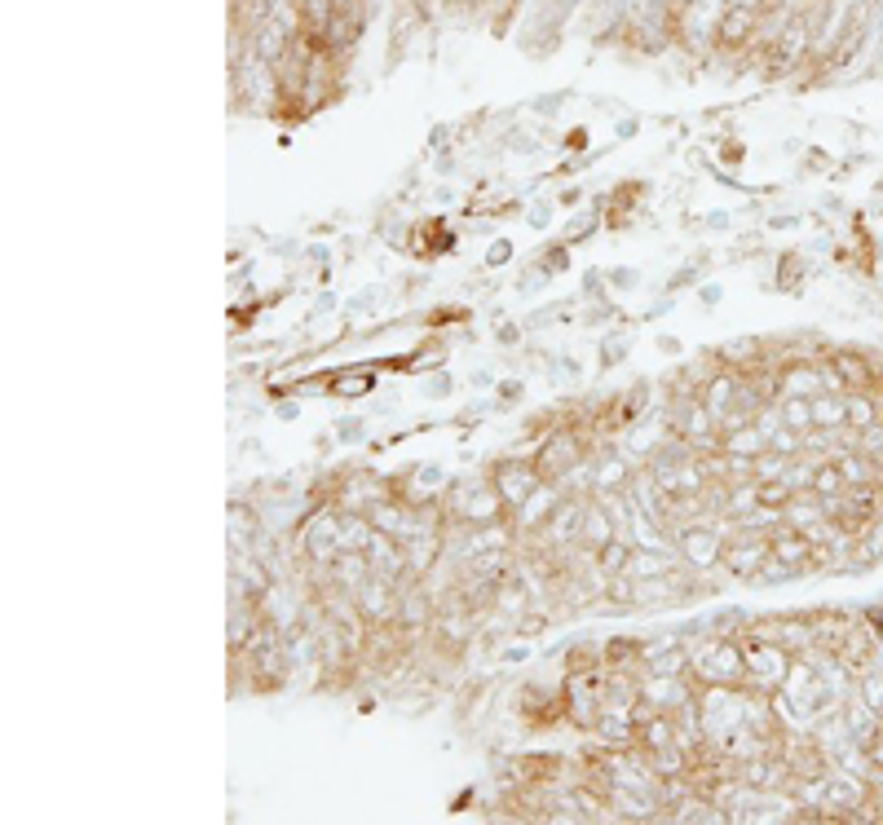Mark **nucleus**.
<instances>
[{"label":"nucleus","mask_w":883,"mask_h":825,"mask_svg":"<svg viewBox=\"0 0 883 825\" xmlns=\"http://www.w3.org/2000/svg\"><path fill=\"white\" fill-rule=\"evenodd\" d=\"M742 671H747V658H742L738 645H725V640H707V645L694 649V675L707 684H738Z\"/></svg>","instance_id":"1"},{"label":"nucleus","mask_w":883,"mask_h":825,"mask_svg":"<svg viewBox=\"0 0 883 825\" xmlns=\"http://www.w3.org/2000/svg\"><path fill=\"white\" fill-rule=\"evenodd\" d=\"M831 375L839 380V389H848V393L875 389V367L866 362V353H831Z\"/></svg>","instance_id":"2"},{"label":"nucleus","mask_w":883,"mask_h":825,"mask_svg":"<svg viewBox=\"0 0 883 825\" xmlns=\"http://www.w3.org/2000/svg\"><path fill=\"white\" fill-rule=\"evenodd\" d=\"M574 459H583L579 437H574V433H557V437H548L544 450H539L535 473H539V477H561L566 468H574Z\"/></svg>","instance_id":"3"},{"label":"nucleus","mask_w":883,"mask_h":825,"mask_svg":"<svg viewBox=\"0 0 883 825\" xmlns=\"http://www.w3.org/2000/svg\"><path fill=\"white\" fill-rule=\"evenodd\" d=\"M764 552H769V539H729L725 548H720V561H725L733 574L747 578L755 565L764 561Z\"/></svg>","instance_id":"4"},{"label":"nucleus","mask_w":883,"mask_h":825,"mask_svg":"<svg viewBox=\"0 0 883 825\" xmlns=\"http://www.w3.org/2000/svg\"><path fill=\"white\" fill-rule=\"evenodd\" d=\"M632 742L650 755V750H663V746H676V724L667 715H654V720H641L632 728Z\"/></svg>","instance_id":"5"},{"label":"nucleus","mask_w":883,"mask_h":825,"mask_svg":"<svg viewBox=\"0 0 883 825\" xmlns=\"http://www.w3.org/2000/svg\"><path fill=\"white\" fill-rule=\"evenodd\" d=\"M769 556L773 561H782V565H804L808 556H813V548H808V539L804 534H795V530H778L769 539Z\"/></svg>","instance_id":"6"},{"label":"nucleus","mask_w":883,"mask_h":825,"mask_svg":"<svg viewBox=\"0 0 883 825\" xmlns=\"http://www.w3.org/2000/svg\"><path fill=\"white\" fill-rule=\"evenodd\" d=\"M755 31V9L751 5H733L725 18H720V45H729V49H738L742 40H747Z\"/></svg>","instance_id":"7"},{"label":"nucleus","mask_w":883,"mask_h":825,"mask_svg":"<svg viewBox=\"0 0 883 825\" xmlns=\"http://www.w3.org/2000/svg\"><path fill=\"white\" fill-rule=\"evenodd\" d=\"M539 481V473L535 468H504L499 473V490H504V499H513V503H521L526 499V490Z\"/></svg>","instance_id":"8"},{"label":"nucleus","mask_w":883,"mask_h":825,"mask_svg":"<svg viewBox=\"0 0 883 825\" xmlns=\"http://www.w3.org/2000/svg\"><path fill=\"white\" fill-rule=\"evenodd\" d=\"M517 773L526 777V781H548L552 773H557V759H548V755H526V759H517Z\"/></svg>","instance_id":"9"},{"label":"nucleus","mask_w":883,"mask_h":825,"mask_svg":"<svg viewBox=\"0 0 883 825\" xmlns=\"http://www.w3.org/2000/svg\"><path fill=\"white\" fill-rule=\"evenodd\" d=\"M813 490L822 499H831V495H844V473L839 468H822V473L813 477Z\"/></svg>","instance_id":"10"},{"label":"nucleus","mask_w":883,"mask_h":825,"mask_svg":"<svg viewBox=\"0 0 883 825\" xmlns=\"http://www.w3.org/2000/svg\"><path fill=\"white\" fill-rule=\"evenodd\" d=\"M755 499H760L764 508H782V503L791 499V490H786V486H760V495H755Z\"/></svg>","instance_id":"11"},{"label":"nucleus","mask_w":883,"mask_h":825,"mask_svg":"<svg viewBox=\"0 0 883 825\" xmlns=\"http://www.w3.org/2000/svg\"><path fill=\"white\" fill-rule=\"evenodd\" d=\"M861 750H866V764H875V768H883V733H875V737H866V742H861Z\"/></svg>","instance_id":"12"},{"label":"nucleus","mask_w":883,"mask_h":825,"mask_svg":"<svg viewBox=\"0 0 883 825\" xmlns=\"http://www.w3.org/2000/svg\"><path fill=\"white\" fill-rule=\"evenodd\" d=\"M601 561H605V570H623V561H627V548H623V543H619V548H614V543H610V548H605V556H601Z\"/></svg>","instance_id":"13"},{"label":"nucleus","mask_w":883,"mask_h":825,"mask_svg":"<svg viewBox=\"0 0 883 825\" xmlns=\"http://www.w3.org/2000/svg\"><path fill=\"white\" fill-rule=\"evenodd\" d=\"M605 653H610V662H627V658L636 653V645H627V640H614V645L605 649Z\"/></svg>","instance_id":"14"},{"label":"nucleus","mask_w":883,"mask_h":825,"mask_svg":"<svg viewBox=\"0 0 883 825\" xmlns=\"http://www.w3.org/2000/svg\"><path fill=\"white\" fill-rule=\"evenodd\" d=\"M468 5H482V0H468Z\"/></svg>","instance_id":"15"}]
</instances>
